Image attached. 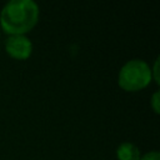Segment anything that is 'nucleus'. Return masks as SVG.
<instances>
[{
	"mask_svg": "<svg viewBox=\"0 0 160 160\" xmlns=\"http://www.w3.org/2000/svg\"><path fill=\"white\" fill-rule=\"evenodd\" d=\"M39 11L34 0H10L0 12L1 29L8 35H25L36 25Z\"/></svg>",
	"mask_w": 160,
	"mask_h": 160,
	"instance_id": "f257e3e1",
	"label": "nucleus"
},
{
	"mask_svg": "<svg viewBox=\"0 0 160 160\" xmlns=\"http://www.w3.org/2000/svg\"><path fill=\"white\" fill-rule=\"evenodd\" d=\"M151 78V68L141 59H131L126 61L118 75V82L126 91H138L146 88Z\"/></svg>",
	"mask_w": 160,
	"mask_h": 160,
	"instance_id": "f03ea898",
	"label": "nucleus"
},
{
	"mask_svg": "<svg viewBox=\"0 0 160 160\" xmlns=\"http://www.w3.org/2000/svg\"><path fill=\"white\" fill-rule=\"evenodd\" d=\"M6 52L19 60L28 59L32 51V42L26 35H9L5 40Z\"/></svg>",
	"mask_w": 160,
	"mask_h": 160,
	"instance_id": "7ed1b4c3",
	"label": "nucleus"
},
{
	"mask_svg": "<svg viewBox=\"0 0 160 160\" xmlns=\"http://www.w3.org/2000/svg\"><path fill=\"white\" fill-rule=\"evenodd\" d=\"M116 156L119 160H140L141 158L139 148L129 141H124L118 146Z\"/></svg>",
	"mask_w": 160,
	"mask_h": 160,
	"instance_id": "20e7f679",
	"label": "nucleus"
},
{
	"mask_svg": "<svg viewBox=\"0 0 160 160\" xmlns=\"http://www.w3.org/2000/svg\"><path fill=\"white\" fill-rule=\"evenodd\" d=\"M150 105H151L152 110H154L156 114H159V109H160V92H159V90H156V91L152 94L151 100H150Z\"/></svg>",
	"mask_w": 160,
	"mask_h": 160,
	"instance_id": "39448f33",
	"label": "nucleus"
},
{
	"mask_svg": "<svg viewBox=\"0 0 160 160\" xmlns=\"http://www.w3.org/2000/svg\"><path fill=\"white\" fill-rule=\"evenodd\" d=\"M140 160H160V154L159 151L156 150H152V151H148L146 154H144Z\"/></svg>",
	"mask_w": 160,
	"mask_h": 160,
	"instance_id": "423d86ee",
	"label": "nucleus"
},
{
	"mask_svg": "<svg viewBox=\"0 0 160 160\" xmlns=\"http://www.w3.org/2000/svg\"><path fill=\"white\" fill-rule=\"evenodd\" d=\"M151 78L155 80L156 84H159V58L154 61V66L151 69Z\"/></svg>",
	"mask_w": 160,
	"mask_h": 160,
	"instance_id": "0eeeda50",
	"label": "nucleus"
}]
</instances>
